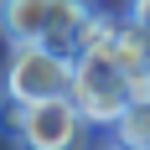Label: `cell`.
<instances>
[{"label":"cell","mask_w":150,"mask_h":150,"mask_svg":"<svg viewBox=\"0 0 150 150\" xmlns=\"http://www.w3.org/2000/svg\"><path fill=\"white\" fill-rule=\"evenodd\" d=\"M0 16H5V42H47L67 57H78L93 5L88 0H5Z\"/></svg>","instance_id":"cell-1"},{"label":"cell","mask_w":150,"mask_h":150,"mask_svg":"<svg viewBox=\"0 0 150 150\" xmlns=\"http://www.w3.org/2000/svg\"><path fill=\"white\" fill-rule=\"evenodd\" d=\"M78 57L57 52L47 42H11V62H5V98L16 104H42V98H62L73 93Z\"/></svg>","instance_id":"cell-2"},{"label":"cell","mask_w":150,"mask_h":150,"mask_svg":"<svg viewBox=\"0 0 150 150\" xmlns=\"http://www.w3.org/2000/svg\"><path fill=\"white\" fill-rule=\"evenodd\" d=\"M83 109L73 104V93L62 98H42V104H5V129L21 150H78L83 140Z\"/></svg>","instance_id":"cell-3"},{"label":"cell","mask_w":150,"mask_h":150,"mask_svg":"<svg viewBox=\"0 0 150 150\" xmlns=\"http://www.w3.org/2000/svg\"><path fill=\"white\" fill-rule=\"evenodd\" d=\"M129 98H135V88H129V73L114 62V52H109V57H78L73 104L83 109V119H88V124L114 129V119L129 109Z\"/></svg>","instance_id":"cell-4"},{"label":"cell","mask_w":150,"mask_h":150,"mask_svg":"<svg viewBox=\"0 0 150 150\" xmlns=\"http://www.w3.org/2000/svg\"><path fill=\"white\" fill-rule=\"evenodd\" d=\"M119 31H124V16L93 11L88 26H83V42H78V57H109V52L119 47Z\"/></svg>","instance_id":"cell-5"},{"label":"cell","mask_w":150,"mask_h":150,"mask_svg":"<svg viewBox=\"0 0 150 150\" xmlns=\"http://www.w3.org/2000/svg\"><path fill=\"white\" fill-rule=\"evenodd\" d=\"M109 135H119L124 145L150 150V98H129V109L114 119V129H109Z\"/></svg>","instance_id":"cell-6"},{"label":"cell","mask_w":150,"mask_h":150,"mask_svg":"<svg viewBox=\"0 0 150 150\" xmlns=\"http://www.w3.org/2000/svg\"><path fill=\"white\" fill-rule=\"evenodd\" d=\"M129 21H140V26H150V0H129Z\"/></svg>","instance_id":"cell-7"},{"label":"cell","mask_w":150,"mask_h":150,"mask_svg":"<svg viewBox=\"0 0 150 150\" xmlns=\"http://www.w3.org/2000/svg\"><path fill=\"white\" fill-rule=\"evenodd\" d=\"M98 150H140V145H124L119 135H109V140H104V145H98Z\"/></svg>","instance_id":"cell-8"}]
</instances>
